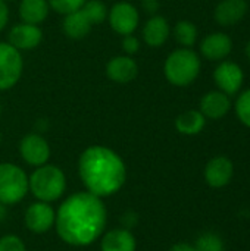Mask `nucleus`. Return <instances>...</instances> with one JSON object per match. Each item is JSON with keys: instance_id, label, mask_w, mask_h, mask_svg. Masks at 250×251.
<instances>
[{"instance_id": "obj_7", "label": "nucleus", "mask_w": 250, "mask_h": 251, "mask_svg": "<svg viewBox=\"0 0 250 251\" xmlns=\"http://www.w3.org/2000/svg\"><path fill=\"white\" fill-rule=\"evenodd\" d=\"M214 82L217 85V90L233 97L239 94L243 88L245 72L239 63L231 60H222L214 71Z\"/></svg>"}, {"instance_id": "obj_23", "label": "nucleus", "mask_w": 250, "mask_h": 251, "mask_svg": "<svg viewBox=\"0 0 250 251\" xmlns=\"http://www.w3.org/2000/svg\"><path fill=\"white\" fill-rule=\"evenodd\" d=\"M193 246L196 251H225L224 240L215 232H205L199 235Z\"/></svg>"}, {"instance_id": "obj_19", "label": "nucleus", "mask_w": 250, "mask_h": 251, "mask_svg": "<svg viewBox=\"0 0 250 251\" xmlns=\"http://www.w3.org/2000/svg\"><path fill=\"white\" fill-rule=\"evenodd\" d=\"M91 26L93 25L85 16V13L83 12V9H78L72 13L65 15L63 24H62L63 32L66 34V37L72 40H81L87 37L91 31Z\"/></svg>"}, {"instance_id": "obj_9", "label": "nucleus", "mask_w": 250, "mask_h": 251, "mask_svg": "<svg viewBox=\"0 0 250 251\" xmlns=\"http://www.w3.org/2000/svg\"><path fill=\"white\" fill-rule=\"evenodd\" d=\"M19 154L27 165L38 168L49 162L50 146L43 135H40L37 132H31V134H27L21 140Z\"/></svg>"}, {"instance_id": "obj_34", "label": "nucleus", "mask_w": 250, "mask_h": 251, "mask_svg": "<svg viewBox=\"0 0 250 251\" xmlns=\"http://www.w3.org/2000/svg\"><path fill=\"white\" fill-rule=\"evenodd\" d=\"M245 53H246V57L249 59V62H250V40L248 41L246 47H245Z\"/></svg>"}, {"instance_id": "obj_6", "label": "nucleus", "mask_w": 250, "mask_h": 251, "mask_svg": "<svg viewBox=\"0 0 250 251\" xmlns=\"http://www.w3.org/2000/svg\"><path fill=\"white\" fill-rule=\"evenodd\" d=\"M24 60L19 50L12 44L0 41V91L10 90L19 81Z\"/></svg>"}, {"instance_id": "obj_25", "label": "nucleus", "mask_w": 250, "mask_h": 251, "mask_svg": "<svg viewBox=\"0 0 250 251\" xmlns=\"http://www.w3.org/2000/svg\"><path fill=\"white\" fill-rule=\"evenodd\" d=\"M234 112L237 119L246 128H250V88H246L237 94V99L234 101Z\"/></svg>"}, {"instance_id": "obj_10", "label": "nucleus", "mask_w": 250, "mask_h": 251, "mask_svg": "<svg viewBox=\"0 0 250 251\" xmlns=\"http://www.w3.org/2000/svg\"><path fill=\"white\" fill-rule=\"evenodd\" d=\"M55 219H56V212L53 210L50 203H44L38 200L28 206L24 216L27 229L37 235L50 231L55 226Z\"/></svg>"}, {"instance_id": "obj_37", "label": "nucleus", "mask_w": 250, "mask_h": 251, "mask_svg": "<svg viewBox=\"0 0 250 251\" xmlns=\"http://www.w3.org/2000/svg\"><path fill=\"white\" fill-rule=\"evenodd\" d=\"M4 1H6V0H4Z\"/></svg>"}, {"instance_id": "obj_11", "label": "nucleus", "mask_w": 250, "mask_h": 251, "mask_svg": "<svg viewBox=\"0 0 250 251\" xmlns=\"http://www.w3.org/2000/svg\"><path fill=\"white\" fill-rule=\"evenodd\" d=\"M200 54L209 62H222L233 51V40L228 34L215 31L208 34L199 44Z\"/></svg>"}, {"instance_id": "obj_13", "label": "nucleus", "mask_w": 250, "mask_h": 251, "mask_svg": "<svg viewBox=\"0 0 250 251\" xmlns=\"http://www.w3.org/2000/svg\"><path fill=\"white\" fill-rule=\"evenodd\" d=\"M249 12L248 0H221L214 10L215 22L220 26L228 28L237 25Z\"/></svg>"}, {"instance_id": "obj_22", "label": "nucleus", "mask_w": 250, "mask_h": 251, "mask_svg": "<svg viewBox=\"0 0 250 251\" xmlns=\"http://www.w3.org/2000/svg\"><path fill=\"white\" fill-rule=\"evenodd\" d=\"M172 35H174L175 41H177L181 47L192 49V47L196 44V41H197L199 32H197L196 25H194L192 21L181 19V21H178V22L174 25Z\"/></svg>"}, {"instance_id": "obj_1", "label": "nucleus", "mask_w": 250, "mask_h": 251, "mask_svg": "<svg viewBox=\"0 0 250 251\" xmlns=\"http://www.w3.org/2000/svg\"><path fill=\"white\" fill-rule=\"evenodd\" d=\"M108 224L103 199L78 191L66 197L56 212L55 228L59 238L72 247H87L97 241Z\"/></svg>"}, {"instance_id": "obj_5", "label": "nucleus", "mask_w": 250, "mask_h": 251, "mask_svg": "<svg viewBox=\"0 0 250 251\" xmlns=\"http://www.w3.org/2000/svg\"><path fill=\"white\" fill-rule=\"evenodd\" d=\"M28 193V175L13 163H0V203L13 206L24 200Z\"/></svg>"}, {"instance_id": "obj_31", "label": "nucleus", "mask_w": 250, "mask_h": 251, "mask_svg": "<svg viewBox=\"0 0 250 251\" xmlns=\"http://www.w3.org/2000/svg\"><path fill=\"white\" fill-rule=\"evenodd\" d=\"M7 21H9V9L6 6V1L0 0V31L6 26Z\"/></svg>"}, {"instance_id": "obj_16", "label": "nucleus", "mask_w": 250, "mask_h": 251, "mask_svg": "<svg viewBox=\"0 0 250 251\" xmlns=\"http://www.w3.org/2000/svg\"><path fill=\"white\" fill-rule=\"evenodd\" d=\"M139 74V66L131 56H115L106 63V75L118 84L131 82Z\"/></svg>"}, {"instance_id": "obj_2", "label": "nucleus", "mask_w": 250, "mask_h": 251, "mask_svg": "<svg viewBox=\"0 0 250 251\" xmlns=\"http://www.w3.org/2000/svg\"><path fill=\"white\" fill-rule=\"evenodd\" d=\"M78 175L90 194L105 199L116 194L127 181L122 157L109 147H87L78 159Z\"/></svg>"}, {"instance_id": "obj_35", "label": "nucleus", "mask_w": 250, "mask_h": 251, "mask_svg": "<svg viewBox=\"0 0 250 251\" xmlns=\"http://www.w3.org/2000/svg\"><path fill=\"white\" fill-rule=\"evenodd\" d=\"M0 115H1V101H0Z\"/></svg>"}, {"instance_id": "obj_28", "label": "nucleus", "mask_w": 250, "mask_h": 251, "mask_svg": "<svg viewBox=\"0 0 250 251\" xmlns=\"http://www.w3.org/2000/svg\"><path fill=\"white\" fill-rule=\"evenodd\" d=\"M139 49H140V40L136 35H133V34L124 35V38H122V50L127 53V56L136 54L139 51Z\"/></svg>"}, {"instance_id": "obj_15", "label": "nucleus", "mask_w": 250, "mask_h": 251, "mask_svg": "<svg viewBox=\"0 0 250 251\" xmlns=\"http://www.w3.org/2000/svg\"><path fill=\"white\" fill-rule=\"evenodd\" d=\"M7 43L12 44L16 50H32L35 49L41 40H43V31L40 29L38 25H31V24H16L13 28L9 31L7 35Z\"/></svg>"}, {"instance_id": "obj_20", "label": "nucleus", "mask_w": 250, "mask_h": 251, "mask_svg": "<svg viewBox=\"0 0 250 251\" xmlns=\"http://www.w3.org/2000/svg\"><path fill=\"white\" fill-rule=\"evenodd\" d=\"M50 6L47 0H21L19 18L24 24L38 25L46 21Z\"/></svg>"}, {"instance_id": "obj_36", "label": "nucleus", "mask_w": 250, "mask_h": 251, "mask_svg": "<svg viewBox=\"0 0 250 251\" xmlns=\"http://www.w3.org/2000/svg\"><path fill=\"white\" fill-rule=\"evenodd\" d=\"M0 143H1V134H0Z\"/></svg>"}, {"instance_id": "obj_24", "label": "nucleus", "mask_w": 250, "mask_h": 251, "mask_svg": "<svg viewBox=\"0 0 250 251\" xmlns=\"http://www.w3.org/2000/svg\"><path fill=\"white\" fill-rule=\"evenodd\" d=\"M91 25H99L108 18V9L100 0H87L81 7Z\"/></svg>"}, {"instance_id": "obj_3", "label": "nucleus", "mask_w": 250, "mask_h": 251, "mask_svg": "<svg viewBox=\"0 0 250 251\" xmlns=\"http://www.w3.org/2000/svg\"><path fill=\"white\" fill-rule=\"evenodd\" d=\"M202 69L200 56L187 47H180L169 53L164 63V74L167 81L175 87H189L192 85Z\"/></svg>"}, {"instance_id": "obj_4", "label": "nucleus", "mask_w": 250, "mask_h": 251, "mask_svg": "<svg viewBox=\"0 0 250 251\" xmlns=\"http://www.w3.org/2000/svg\"><path fill=\"white\" fill-rule=\"evenodd\" d=\"M28 191L38 201H57L66 191V176L59 166L46 163L28 176Z\"/></svg>"}, {"instance_id": "obj_32", "label": "nucleus", "mask_w": 250, "mask_h": 251, "mask_svg": "<svg viewBox=\"0 0 250 251\" xmlns=\"http://www.w3.org/2000/svg\"><path fill=\"white\" fill-rule=\"evenodd\" d=\"M169 251H196L194 250V246L193 244H189V243H177L174 244Z\"/></svg>"}, {"instance_id": "obj_27", "label": "nucleus", "mask_w": 250, "mask_h": 251, "mask_svg": "<svg viewBox=\"0 0 250 251\" xmlns=\"http://www.w3.org/2000/svg\"><path fill=\"white\" fill-rule=\"evenodd\" d=\"M0 251H27V247L22 238L13 234H7L0 237Z\"/></svg>"}, {"instance_id": "obj_8", "label": "nucleus", "mask_w": 250, "mask_h": 251, "mask_svg": "<svg viewBox=\"0 0 250 251\" xmlns=\"http://www.w3.org/2000/svg\"><path fill=\"white\" fill-rule=\"evenodd\" d=\"M108 19L111 28L119 35L133 34L140 22V13L137 7L128 1L115 3L108 12Z\"/></svg>"}, {"instance_id": "obj_12", "label": "nucleus", "mask_w": 250, "mask_h": 251, "mask_svg": "<svg viewBox=\"0 0 250 251\" xmlns=\"http://www.w3.org/2000/svg\"><path fill=\"white\" fill-rule=\"evenodd\" d=\"M234 176V165L227 156H215L212 157L205 169H203V178L205 182L211 188H224L227 187Z\"/></svg>"}, {"instance_id": "obj_30", "label": "nucleus", "mask_w": 250, "mask_h": 251, "mask_svg": "<svg viewBox=\"0 0 250 251\" xmlns=\"http://www.w3.org/2000/svg\"><path fill=\"white\" fill-rule=\"evenodd\" d=\"M141 7H143V10L146 13L153 16V15L158 13V10L161 7V3H159V0H141Z\"/></svg>"}, {"instance_id": "obj_17", "label": "nucleus", "mask_w": 250, "mask_h": 251, "mask_svg": "<svg viewBox=\"0 0 250 251\" xmlns=\"http://www.w3.org/2000/svg\"><path fill=\"white\" fill-rule=\"evenodd\" d=\"M137 241L131 231L125 228H115L103 232L100 251H136Z\"/></svg>"}, {"instance_id": "obj_21", "label": "nucleus", "mask_w": 250, "mask_h": 251, "mask_svg": "<svg viewBox=\"0 0 250 251\" xmlns=\"http://www.w3.org/2000/svg\"><path fill=\"white\" fill-rule=\"evenodd\" d=\"M205 125L206 118L196 109L186 110L175 119V129L183 135H197L203 131Z\"/></svg>"}, {"instance_id": "obj_29", "label": "nucleus", "mask_w": 250, "mask_h": 251, "mask_svg": "<svg viewBox=\"0 0 250 251\" xmlns=\"http://www.w3.org/2000/svg\"><path fill=\"white\" fill-rule=\"evenodd\" d=\"M121 221H122V228L131 231V229L136 228L137 224H139V215H137L136 212H133V210H128V212H125V213L122 215V219H121Z\"/></svg>"}, {"instance_id": "obj_18", "label": "nucleus", "mask_w": 250, "mask_h": 251, "mask_svg": "<svg viewBox=\"0 0 250 251\" xmlns=\"http://www.w3.org/2000/svg\"><path fill=\"white\" fill-rule=\"evenodd\" d=\"M171 28L167 18L161 15L150 16L143 26V40L149 47H161L169 38Z\"/></svg>"}, {"instance_id": "obj_33", "label": "nucleus", "mask_w": 250, "mask_h": 251, "mask_svg": "<svg viewBox=\"0 0 250 251\" xmlns=\"http://www.w3.org/2000/svg\"><path fill=\"white\" fill-rule=\"evenodd\" d=\"M7 206H4V204H1L0 203V224L6 219V216H7V209H6Z\"/></svg>"}, {"instance_id": "obj_26", "label": "nucleus", "mask_w": 250, "mask_h": 251, "mask_svg": "<svg viewBox=\"0 0 250 251\" xmlns=\"http://www.w3.org/2000/svg\"><path fill=\"white\" fill-rule=\"evenodd\" d=\"M47 1H49L50 9H53L56 13H60L65 16L68 13H72V12L81 9L87 0H47Z\"/></svg>"}, {"instance_id": "obj_14", "label": "nucleus", "mask_w": 250, "mask_h": 251, "mask_svg": "<svg viewBox=\"0 0 250 251\" xmlns=\"http://www.w3.org/2000/svg\"><path fill=\"white\" fill-rule=\"evenodd\" d=\"M231 99L225 93L220 90H212L208 91L199 103V110L200 113L211 121H218L222 119L224 116L228 115L231 110Z\"/></svg>"}]
</instances>
